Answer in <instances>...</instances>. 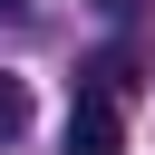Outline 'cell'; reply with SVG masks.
Segmentation results:
<instances>
[{"instance_id":"obj_4","label":"cell","mask_w":155,"mask_h":155,"mask_svg":"<svg viewBox=\"0 0 155 155\" xmlns=\"http://www.w3.org/2000/svg\"><path fill=\"white\" fill-rule=\"evenodd\" d=\"M97 10H107V19H136V10H145V0H97Z\"/></svg>"},{"instance_id":"obj_1","label":"cell","mask_w":155,"mask_h":155,"mask_svg":"<svg viewBox=\"0 0 155 155\" xmlns=\"http://www.w3.org/2000/svg\"><path fill=\"white\" fill-rule=\"evenodd\" d=\"M68 155H126V116H116V97L78 87V107H68Z\"/></svg>"},{"instance_id":"obj_3","label":"cell","mask_w":155,"mask_h":155,"mask_svg":"<svg viewBox=\"0 0 155 155\" xmlns=\"http://www.w3.org/2000/svg\"><path fill=\"white\" fill-rule=\"evenodd\" d=\"M19 136H29V87L0 68V145H19Z\"/></svg>"},{"instance_id":"obj_2","label":"cell","mask_w":155,"mask_h":155,"mask_svg":"<svg viewBox=\"0 0 155 155\" xmlns=\"http://www.w3.org/2000/svg\"><path fill=\"white\" fill-rule=\"evenodd\" d=\"M78 87H97V97H116V107H126V87H136V58H126V48H97V58L78 68Z\"/></svg>"},{"instance_id":"obj_5","label":"cell","mask_w":155,"mask_h":155,"mask_svg":"<svg viewBox=\"0 0 155 155\" xmlns=\"http://www.w3.org/2000/svg\"><path fill=\"white\" fill-rule=\"evenodd\" d=\"M19 10H29V0H0V19H19Z\"/></svg>"}]
</instances>
